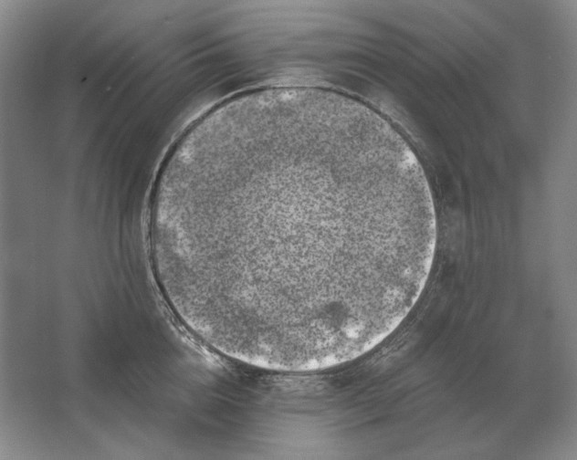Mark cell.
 <instances>
[{"label": "cell", "mask_w": 577, "mask_h": 460, "mask_svg": "<svg viewBox=\"0 0 577 460\" xmlns=\"http://www.w3.org/2000/svg\"><path fill=\"white\" fill-rule=\"evenodd\" d=\"M173 237L224 353L319 367L371 350L425 288L434 222L415 163L320 117L241 125L180 165Z\"/></svg>", "instance_id": "cell-1"}]
</instances>
